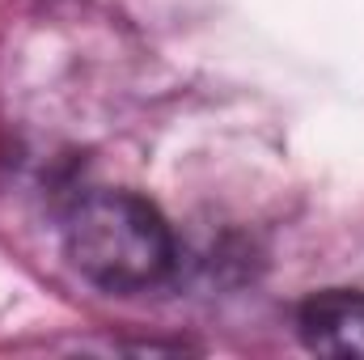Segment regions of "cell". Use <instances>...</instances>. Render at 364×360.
<instances>
[{
	"mask_svg": "<svg viewBox=\"0 0 364 360\" xmlns=\"http://www.w3.org/2000/svg\"><path fill=\"white\" fill-rule=\"evenodd\" d=\"M73 268L106 292H140L174 268V233L157 203L136 191H93L64 225Z\"/></svg>",
	"mask_w": 364,
	"mask_h": 360,
	"instance_id": "6da1fadb",
	"label": "cell"
},
{
	"mask_svg": "<svg viewBox=\"0 0 364 360\" xmlns=\"http://www.w3.org/2000/svg\"><path fill=\"white\" fill-rule=\"evenodd\" d=\"M296 335L318 356H364V292H314L296 309Z\"/></svg>",
	"mask_w": 364,
	"mask_h": 360,
	"instance_id": "7a4b0ae2",
	"label": "cell"
}]
</instances>
